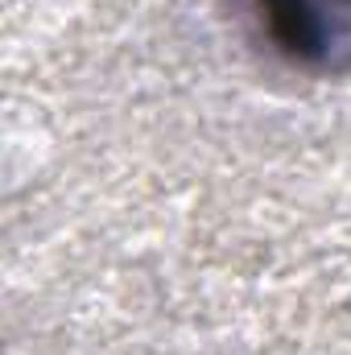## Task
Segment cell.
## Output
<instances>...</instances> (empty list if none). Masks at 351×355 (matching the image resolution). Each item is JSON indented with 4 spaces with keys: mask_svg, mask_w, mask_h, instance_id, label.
Returning <instances> with one entry per match:
<instances>
[{
    "mask_svg": "<svg viewBox=\"0 0 351 355\" xmlns=\"http://www.w3.org/2000/svg\"><path fill=\"white\" fill-rule=\"evenodd\" d=\"M273 42L306 62L351 58V0H261Z\"/></svg>",
    "mask_w": 351,
    "mask_h": 355,
    "instance_id": "6da1fadb",
    "label": "cell"
}]
</instances>
